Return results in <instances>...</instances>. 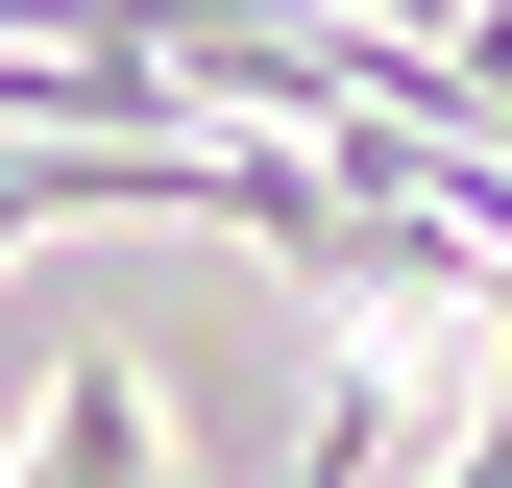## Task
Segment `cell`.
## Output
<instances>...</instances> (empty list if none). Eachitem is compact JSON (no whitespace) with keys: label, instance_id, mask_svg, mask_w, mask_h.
Returning <instances> with one entry per match:
<instances>
[{"label":"cell","instance_id":"cell-1","mask_svg":"<svg viewBox=\"0 0 512 488\" xmlns=\"http://www.w3.org/2000/svg\"><path fill=\"white\" fill-rule=\"evenodd\" d=\"M293 488H391V366H342V415H317V464Z\"/></svg>","mask_w":512,"mask_h":488}]
</instances>
